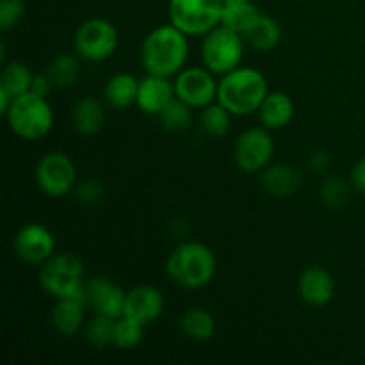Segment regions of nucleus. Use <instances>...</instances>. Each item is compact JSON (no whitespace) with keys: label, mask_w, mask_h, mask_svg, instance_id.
<instances>
[{"label":"nucleus","mask_w":365,"mask_h":365,"mask_svg":"<svg viewBox=\"0 0 365 365\" xmlns=\"http://www.w3.org/2000/svg\"><path fill=\"white\" fill-rule=\"evenodd\" d=\"M53 88L52 81L48 78V75L46 73H38L34 75V81H32V86H31V93H34V95L38 96H43V98H46V96L50 95V91Z\"/></svg>","instance_id":"34"},{"label":"nucleus","mask_w":365,"mask_h":365,"mask_svg":"<svg viewBox=\"0 0 365 365\" xmlns=\"http://www.w3.org/2000/svg\"><path fill=\"white\" fill-rule=\"evenodd\" d=\"M114 330H116V319L96 314L95 319L89 321L86 328V339L93 348L103 349L114 344Z\"/></svg>","instance_id":"29"},{"label":"nucleus","mask_w":365,"mask_h":365,"mask_svg":"<svg viewBox=\"0 0 365 365\" xmlns=\"http://www.w3.org/2000/svg\"><path fill=\"white\" fill-rule=\"evenodd\" d=\"M242 34L234 29L220 24L209 31L202 43L203 66L209 68L214 75H225L235 70L241 64L245 45Z\"/></svg>","instance_id":"6"},{"label":"nucleus","mask_w":365,"mask_h":365,"mask_svg":"<svg viewBox=\"0 0 365 365\" xmlns=\"http://www.w3.org/2000/svg\"><path fill=\"white\" fill-rule=\"evenodd\" d=\"M103 195H106V189H103L102 182L96 180V178H88V180L75 185L73 189L75 200L82 205H95V203L102 202Z\"/></svg>","instance_id":"33"},{"label":"nucleus","mask_w":365,"mask_h":365,"mask_svg":"<svg viewBox=\"0 0 365 365\" xmlns=\"http://www.w3.org/2000/svg\"><path fill=\"white\" fill-rule=\"evenodd\" d=\"M232 123V114L228 109H225L220 102H212L207 107H203L200 114V125L203 132L210 138H223L228 134Z\"/></svg>","instance_id":"27"},{"label":"nucleus","mask_w":365,"mask_h":365,"mask_svg":"<svg viewBox=\"0 0 365 365\" xmlns=\"http://www.w3.org/2000/svg\"><path fill=\"white\" fill-rule=\"evenodd\" d=\"M36 185L48 198H63L77 185V168L63 152H48L36 164Z\"/></svg>","instance_id":"9"},{"label":"nucleus","mask_w":365,"mask_h":365,"mask_svg":"<svg viewBox=\"0 0 365 365\" xmlns=\"http://www.w3.org/2000/svg\"><path fill=\"white\" fill-rule=\"evenodd\" d=\"M310 164H312V168H316V170H324V168L330 164V157H328V153L323 152V150H317V152H312V155H310Z\"/></svg>","instance_id":"36"},{"label":"nucleus","mask_w":365,"mask_h":365,"mask_svg":"<svg viewBox=\"0 0 365 365\" xmlns=\"http://www.w3.org/2000/svg\"><path fill=\"white\" fill-rule=\"evenodd\" d=\"M217 260L212 250L198 241L182 242L166 260V274L184 289H202L212 282Z\"/></svg>","instance_id":"3"},{"label":"nucleus","mask_w":365,"mask_h":365,"mask_svg":"<svg viewBox=\"0 0 365 365\" xmlns=\"http://www.w3.org/2000/svg\"><path fill=\"white\" fill-rule=\"evenodd\" d=\"M118 41L120 38L113 21L100 16L82 21L73 38L75 52L91 63L109 59L116 52Z\"/></svg>","instance_id":"8"},{"label":"nucleus","mask_w":365,"mask_h":365,"mask_svg":"<svg viewBox=\"0 0 365 365\" xmlns=\"http://www.w3.org/2000/svg\"><path fill=\"white\" fill-rule=\"evenodd\" d=\"M227 2H245V0H225V4Z\"/></svg>","instance_id":"37"},{"label":"nucleus","mask_w":365,"mask_h":365,"mask_svg":"<svg viewBox=\"0 0 365 365\" xmlns=\"http://www.w3.org/2000/svg\"><path fill=\"white\" fill-rule=\"evenodd\" d=\"M86 307L88 305V296H86V285L84 289L77 292V294L70 296V298L57 299L53 305L52 314H50V321L56 331L61 335H71L78 334L84 327V317H86Z\"/></svg>","instance_id":"15"},{"label":"nucleus","mask_w":365,"mask_h":365,"mask_svg":"<svg viewBox=\"0 0 365 365\" xmlns=\"http://www.w3.org/2000/svg\"><path fill=\"white\" fill-rule=\"evenodd\" d=\"M259 118L267 130H280L294 118V102L284 91H269L259 109Z\"/></svg>","instance_id":"19"},{"label":"nucleus","mask_w":365,"mask_h":365,"mask_svg":"<svg viewBox=\"0 0 365 365\" xmlns=\"http://www.w3.org/2000/svg\"><path fill=\"white\" fill-rule=\"evenodd\" d=\"M32 81H34V73L27 64L21 63V61H11L4 66L2 73H0V89L16 98V96L31 91Z\"/></svg>","instance_id":"24"},{"label":"nucleus","mask_w":365,"mask_h":365,"mask_svg":"<svg viewBox=\"0 0 365 365\" xmlns=\"http://www.w3.org/2000/svg\"><path fill=\"white\" fill-rule=\"evenodd\" d=\"M298 294L307 305L324 307L334 299V277L324 267L310 266L302 271L298 280Z\"/></svg>","instance_id":"17"},{"label":"nucleus","mask_w":365,"mask_h":365,"mask_svg":"<svg viewBox=\"0 0 365 365\" xmlns=\"http://www.w3.org/2000/svg\"><path fill=\"white\" fill-rule=\"evenodd\" d=\"M139 91V78L132 73H116L107 81L103 95L113 109L123 110L135 103Z\"/></svg>","instance_id":"23"},{"label":"nucleus","mask_w":365,"mask_h":365,"mask_svg":"<svg viewBox=\"0 0 365 365\" xmlns=\"http://www.w3.org/2000/svg\"><path fill=\"white\" fill-rule=\"evenodd\" d=\"M262 187L273 198H289L302 187V175L289 164H274L262 171Z\"/></svg>","instance_id":"18"},{"label":"nucleus","mask_w":365,"mask_h":365,"mask_svg":"<svg viewBox=\"0 0 365 365\" xmlns=\"http://www.w3.org/2000/svg\"><path fill=\"white\" fill-rule=\"evenodd\" d=\"M192 107L187 106L184 100L175 96L159 114L160 125L168 132H184L192 123Z\"/></svg>","instance_id":"28"},{"label":"nucleus","mask_w":365,"mask_h":365,"mask_svg":"<svg viewBox=\"0 0 365 365\" xmlns=\"http://www.w3.org/2000/svg\"><path fill=\"white\" fill-rule=\"evenodd\" d=\"M25 18V4L21 0H0V29L11 31Z\"/></svg>","instance_id":"32"},{"label":"nucleus","mask_w":365,"mask_h":365,"mask_svg":"<svg viewBox=\"0 0 365 365\" xmlns=\"http://www.w3.org/2000/svg\"><path fill=\"white\" fill-rule=\"evenodd\" d=\"M13 250L21 262L43 266L56 253V239L43 225L27 223L14 235Z\"/></svg>","instance_id":"12"},{"label":"nucleus","mask_w":365,"mask_h":365,"mask_svg":"<svg viewBox=\"0 0 365 365\" xmlns=\"http://www.w3.org/2000/svg\"><path fill=\"white\" fill-rule=\"evenodd\" d=\"M182 334L195 342H207L216 334V319L212 314L202 307H192L182 314L178 321Z\"/></svg>","instance_id":"21"},{"label":"nucleus","mask_w":365,"mask_h":365,"mask_svg":"<svg viewBox=\"0 0 365 365\" xmlns=\"http://www.w3.org/2000/svg\"><path fill=\"white\" fill-rule=\"evenodd\" d=\"M189 56L187 34L173 24L153 29L141 46V61L146 73L173 77L180 73Z\"/></svg>","instance_id":"1"},{"label":"nucleus","mask_w":365,"mask_h":365,"mask_svg":"<svg viewBox=\"0 0 365 365\" xmlns=\"http://www.w3.org/2000/svg\"><path fill=\"white\" fill-rule=\"evenodd\" d=\"M274 153V141L267 128H248L234 145V160L239 170L246 173H259L269 166Z\"/></svg>","instance_id":"10"},{"label":"nucleus","mask_w":365,"mask_h":365,"mask_svg":"<svg viewBox=\"0 0 365 365\" xmlns=\"http://www.w3.org/2000/svg\"><path fill=\"white\" fill-rule=\"evenodd\" d=\"M225 0H170L168 16L187 36H205L221 24Z\"/></svg>","instance_id":"7"},{"label":"nucleus","mask_w":365,"mask_h":365,"mask_svg":"<svg viewBox=\"0 0 365 365\" xmlns=\"http://www.w3.org/2000/svg\"><path fill=\"white\" fill-rule=\"evenodd\" d=\"M349 198V189L346 182L339 177H328L321 185V200L330 209H341Z\"/></svg>","instance_id":"31"},{"label":"nucleus","mask_w":365,"mask_h":365,"mask_svg":"<svg viewBox=\"0 0 365 365\" xmlns=\"http://www.w3.org/2000/svg\"><path fill=\"white\" fill-rule=\"evenodd\" d=\"M242 38L250 43L255 50L260 52H269L277 48L282 39V27L274 18L260 13L257 20L248 27V31L242 34Z\"/></svg>","instance_id":"22"},{"label":"nucleus","mask_w":365,"mask_h":365,"mask_svg":"<svg viewBox=\"0 0 365 365\" xmlns=\"http://www.w3.org/2000/svg\"><path fill=\"white\" fill-rule=\"evenodd\" d=\"M259 14V7L252 0H245V2H227L223 7V14H221V24L234 29L239 34H245L250 25L257 20Z\"/></svg>","instance_id":"26"},{"label":"nucleus","mask_w":365,"mask_h":365,"mask_svg":"<svg viewBox=\"0 0 365 365\" xmlns=\"http://www.w3.org/2000/svg\"><path fill=\"white\" fill-rule=\"evenodd\" d=\"M78 61L71 53H57L46 66L45 73L52 81L53 88L66 89L73 86L78 78Z\"/></svg>","instance_id":"25"},{"label":"nucleus","mask_w":365,"mask_h":365,"mask_svg":"<svg viewBox=\"0 0 365 365\" xmlns=\"http://www.w3.org/2000/svg\"><path fill=\"white\" fill-rule=\"evenodd\" d=\"M164 312L163 292L152 285H138L127 292L123 316L141 323L143 327L152 324Z\"/></svg>","instance_id":"14"},{"label":"nucleus","mask_w":365,"mask_h":365,"mask_svg":"<svg viewBox=\"0 0 365 365\" xmlns=\"http://www.w3.org/2000/svg\"><path fill=\"white\" fill-rule=\"evenodd\" d=\"M84 262L71 253H53L39 269V284L52 298L63 299L84 289Z\"/></svg>","instance_id":"5"},{"label":"nucleus","mask_w":365,"mask_h":365,"mask_svg":"<svg viewBox=\"0 0 365 365\" xmlns=\"http://www.w3.org/2000/svg\"><path fill=\"white\" fill-rule=\"evenodd\" d=\"M145 337V327L141 323L128 317L116 319V330H114V346L120 349L138 348Z\"/></svg>","instance_id":"30"},{"label":"nucleus","mask_w":365,"mask_h":365,"mask_svg":"<svg viewBox=\"0 0 365 365\" xmlns=\"http://www.w3.org/2000/svg\"><path fill=\"white\" fill-rule=\"evenodd\" d=\"M177 96L175 93V82L170 77L148 73L145 78H139L138 103L139 109L148 116H159L160 110Z\"/></svg>","instance_id":"16"},{"label":"nucleus","mask_w":365,"mask_h":365,"mask_svg":"<svg viewBox=\"0 0 365 365\" xmlns=\"http://www.w3.org/2000/svg\"><path fill=\"white\" fill-rule=\"evenodd\" d=\"M173 82L178 98L192 109H203L217 100V82L209 68H184Z\"/></svg>","instance_id":"11"},{"label":"nucleus","mask_w":365,"mask_h":365,"mask_svg":"<svg viewBox=\"0 0 365 365\" xmlns=\"http://www.w3.org/2000/svg\"><path fill=\"white\" fill-rule=\"evenodd\" d=\"M73 127L82 135L98 134L106 123V109L95 96H84L78 100L71 113Z\"/></svg>","instance_id":"20"},{"label":"nucleus","mask_w":365,"mask_h":365,"mask_svg":"<svg viewBox=\"0 0 365 365\" xmlns=\"http://www.w3.org/2000/svg\"><path fill=\"white\" fill-rule=\"evenodd\" d=\"M4 118L11 132L25 141L43 139L53 127V110L48 100L31 91L16 96Z\"/></svg>","instance_id":"4"},{"label":"nucleus","mask_w":365,"mask_h":365,"mask_svg":"<svg viewBox=\"0 0 365 365\" xmlns=\"http://www.w3.org/2000/svg\"><path fill=\"white\" fill-rule=\"evenodd\" d=\"M88 305L100 316L120 319L123 317L127 292L107 277H95L86 282Z\"/></svg>","instance_id":"13"},{"label":"nucleus","mask_w":365,"mask_h":365,"mask_svg":"<svg viewBox=\"0 0 365 365\" xmlns=\"http://www.w3.org/2000/svg\"><path fill=\"white\" fill-rule=\"evenodd\" d=\"M269 93L267 81L259 70L237 66L217 82V102L232 116H250L259 113L264 98Z\"/></svg>","instance_id":"2"},{"label":"nucleus","mask_w":365,"mask_h":365,"mask_svg":"<svg viewBox=\"0 0 365 365\" xmlns=\"http://www.w3.org/2000/svg\"><path fill=\"white\" fill-rule=\"evenodd\" d=\"M351 184L359 189L360 192H365V157L355 163L351 168Z\"/></svg>","instance_id":"35"}]
</instances>
